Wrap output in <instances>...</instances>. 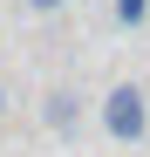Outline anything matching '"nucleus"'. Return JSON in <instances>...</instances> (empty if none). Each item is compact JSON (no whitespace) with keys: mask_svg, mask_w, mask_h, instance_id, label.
I'll return each instance as SVG.
<instances>
[{"mask_svg":"<svg viewBox=\"0 0 150 157\" xmlns=\"http://www.w3.org/2000/svg\"><path fill=\"white\" fill-rule=\"evenodd\" d=\"M103 130L116 144H143V130H150V89L143 82H116L103 96Z\"/></svg>","mask_w":150,"mask_h":157,"instance_id":"1","label":"nucleus"},{"mask_svg":"<svg viewBox=\"0 0 150 157\" xmlns=\"http://www.w3.org/2000/svg\"><path fill=\"white\" fill-rule=\"evenodd\" d=\"M48 130H55V137H75V130H82V89H48Z\"/></svg>","mask_w":150,"mask_h":157,"instance_id":"2","label":"nucleus"},{"mask_svg":"<svg viewBox=\"0 0 150 157\" xmlns=\"http://www.w3.org/2000/svg\"><path fill=\"white\" fill-rule=\"evenodd\" d=\"M28 14H55V7H68V0H21Z\"/></svg>","mask_w":150,"mask_h":157,"instance_id":"3","label":"nucleus"},{"mask_svg":"<svg viewBox=\"0 0 150 157\" xmlns=\"http://www.w3.org/2000/svg\"><path fill=\"white\" fill-rule=\"evenodd\" d=\"M0 116H7V82H0Z\"/></svg>","mask_w":150,"mask_h":157,"instance_id":"4","label":"nucleus"}]
</instances>
